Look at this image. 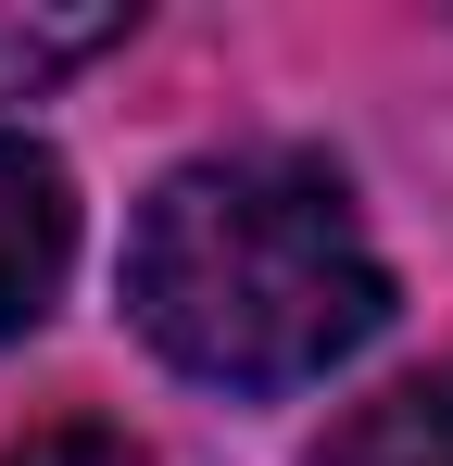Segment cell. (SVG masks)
<instances>
[{"mask_svg":"<svg viewBox=\"0 0 453 466\" xmlns=\"http://www.w3.org/2000/svg\"><path fill=\"white\" fill-rule=\"evenodd\" d=\"M114 38H126L114 0H0V101H38L51 76H76Z\"/></svg>","mask_w":453,"mask_h":466,"instance_id":"obj_4","label":"cell"},{"mask_svg":"<svg viewBox=\"0 0 453 466\" xmlns=\"http://www.w3.org/2000/svg\"><path fill=\"white\" fill-rule=\"evenodd\" d=\"M126 315L164 366L215 390H302L340 353H366L390 315L366 215L302 152H202L139 202L126 239Z\"/></svg>","mask_w":453,"mask_h":466,"instance_id":"obj_1","label":"cell"},{"mask_svg":"<svg viewBox=\"0 0 453 466\" xmlns=\"http://www.w3.org/2000/svg\"><path fill=\"white\" fill-rule=\"evenodd\" d=\"M0 466H139L114 429H38V441H13Z\"/></svg>","mask_w":453,"mask_h":466,"instance_id":"obj_5","label":"cell"},{"mask_svg":"<svg viewBox=\"0 0 453 466\" xmlns=\"http://www.w3.org/2000/svg\"><path fill=\"white\" fill-rule=\"evenodd\" d=\"M64 265H76V189H64V164L38 139L0 127V340H25L51 315Z\"/></svg>","mask_w":453,"mask_h":466,"instance_id":"obj_2","label":"cell"},{"mask_svg":"<svg viewBox=\"0 0 453 466\" xmlns=\"http://www.w3.org/2000/svg\"><path fill=\"white\" fill-rule=\"evenodd\" d=\"M315 466H453V366H428V379L353 403Z\"/></svg>","mask_w":453,"mask_h":466,"instance_id":"obj_3","label":"cell"}]
</instances>
